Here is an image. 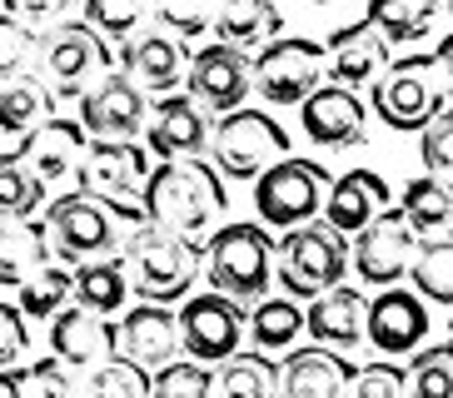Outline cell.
I'll list each match as a JSON object with an SVG mask.
<instances>
[{"mask_svg": "<svg viewBox=\"0 0 453 398\" xmlns=\"http://www.w3.org/2000/svg\"><path fill=\"white\" fill-rule=\"evenodd\" d=\"M45 225L55 239V259L65 264H85L100 254H120L125 239L140 225H150L145 199H105L90 189H65L45 204Z\"/></svg>", "mask_w": 453, "mask_h": 398, "instance_id": "obj_1", "label": "cell"}, {"mask_svg": "<svg viewBox=\"0 0 453 398\" xmlns=\"http://www.w3.org/2000/svg\"><path fill=\"white\" fill-rule=\"evenodd\" d=\"M145 210L160 229H174L185 239H200L225 214V174L219 165L195 159H160L145 185Z\"/></svg>", "mask_w": 453, "mask_h": 398, "instance_id": "obj_2", "label": "cell"}, {"mask_svg": "<svg viewBox=\"0 0 453 398\" xmlns=\"http://www.w3.org/2000/svg\"><path fill=\"white\" fill-rule=\"evenodd\" d=\"M120 254H125V264H130L134 294L140 299H155V304H180V299H189L195 279H200V264H204L200 239L160 229L155 219L134 229Z\"/></svg>", "mask_w": 453, "mask_h": 398, "instance_id": "obj_3", "label": "cell"}, {"mask_svg": "<svg viewBox=\"0 0 453 398\" xmlns=\"http://www.w3.org/2000/svg\"><path fill=\"white\" fill-rule=\"evenodd\" d=\"M274 264H280V244L269 239L265 225H250V219H229L210 234L204 244V279L210 289L234 294L244 304H259L274 284Z\"/></svg>", "mask_w": 453, "mask_h": 398, "instance_id": "obj_4", "label": "cell"}, {"mask_svg": "<svg viewBox=\"0 0 453 398\" xmlns=\"http://www.w3.org/2000/svg\"><path fill=\"white\" fill-rule=\"evenodd\" d=\"M349 279V234L334 229L329 219L284 229L280 239V284L294 299H314Z\"/></svg>", "mask_w": 453, "mask_h": 398, "instance_id": "obj_5", "label": "cell"}, {"mask_svg": "<svg viewBox=\"0 0 453 398\" xmlns=\"http://www.w3.org/2000/svg\"><path fill=\"white\" fill-rule=\"evenodd\" d=\"M329 170L319 159H289L284 155L280 165H269L259 180H254V210L269 229H294L319 219L324 204H329Z\"/></svg>", "mask_w": 453, "mask_h": 398, "instance_id": "obj_6", "label": "cell"}, {"mask_svg": "<svg viewBox=\"0 0 453 398\" xmlns=\"http://www.w3.org/2000/svg\"><path fill=\"white\" fill-rule=\"evenodd\" d=\"M443 65L439 55H409L394 60L384 75L373 80V110L388 130H428V119L443 115V90L439 85Z\"/></svg>", "mask_w": 453, "mask_h": 398, "instance_id": "obj_7", "label": "cell"}, {"mask_svg": "<svg viewBox=\"0 0 453 398\" xmlns=\"http://www.w3.org/2000/svg\"><path fill=\"white\" fill-rule=\"evenodd\" d=\"M289 155V134L269 110H229L219 125H214L210 140V159L219 165L225 180H259L269 165H280Z\"/></svg>", "mask_w": 453, "mask_h": 398, "instance_id": "obj_8", "label": "cell"}, {"mask_svg": "<svg viewBox=\"0 0 453 398\" xmlns=\"http://www.w3.org/2000/svg\"><path fill=\"white\" fill-rule=\"evenodd\" d=\"M105 30H95L90 20H60L50 35L41 40V70L50 80L55 100H85V95L110 75V45Z\"/></svg>", "mask_w": 453, "mask_h": 398, "instance_id": "obj_9", "label": "cell"}, {"mask_svg": "<svg viewBox=\"0 0 453 398\" xmlns=\"http://www.w3.org/2000/svg\"><path fill=\"white\" fill-rule=\"evenodd\" d=\"M324 80H329V45H319V40H269L254 55V90L265 105H304Z\"/></svg>", "mask_w": 453, "mask_h": 398, "instance_id": "obj_10", "label": "cell"}, {"mask_svg": "<svg viewBox=\"0 0 453 398\" xmlns=\"http://www.w3.org/2000/svg\"><path fill=\"white\" fill-rule=\"evenodd\" d=\"M424 234L413 229V219L403 210H384L379 219L354 234V274L373 289H388V284H399L403 274L413 269V254H418Z\"/></svg>", "mask_w": 453, "mask_h": 398, "instance_id": "obj_11", "label": "cell"}, {"mask_svg": "<svg viewBox=\"0 0 453 398\" xmlns=\"http://www.w3.org/2000/svg\"><path fill=\"white\" fill-rule=\"evenodd\" d=\"M180 329H185V354L204 358V364H225L229 354H240V339L250 333V314H244V299L210 289L185 299Z\"/></svg>", "mask_w": 453, "mask_h": 398, "instance_id": "obj_12", "label": "cell"}, {"mask_svg": "<svg viewBox=\"0 0 453 398\" xmlns=\"http://www.w3.org/2000/svg\"><path fill=\"white\" fill-rule=\"evenodd\" d=\"M185 85L204 110L229 115V110H240L244 95L254 90V60H250V50H240V45L214 40V45H200V50H195Z\"/></svg>", "mask_w": 453, "mask_h": 398, "instance_id": "obj_13", "label": "cell"}, {"mask_svg": "<svg viewBox=\"0 0 453 398\" xmlns=\"http://www.w3.org/2000/svg\"><path fill=\"white\" fill-rule=\"evenodd\" d=\"M150 155L155 149L134 145V140H90L75 185L90 189V195H105V199H145V185L155 174Z\"/></svg>", "mask_w": 453, "mask_h": 398, "instance_id": "obj_14", "label": "cell"}, {"mask_svg": "<svg viewBox=\"0 0 453 398\" xmlns=\"http://www.w3.org/2000/svg\"><path fill=\"white\" fill-rule=\"evenodd\" d=\"M81 119L95 140H134L150 119V90L130 70H110L100 85L81 100Z\"/></svg>", "mask_w": 453, "mask_h": 398, "instance_id": "obj_15", "label": "cell"}, {"mask_svg": "<svg viewBox=\"0 0 453 398\" xmlns=\"http://www.w3.org/2000/svg\"><path fill=\"white\" fill-rule=\"evenodd\" d=\"M299 119H304V140L319 149H359L369 140V115H364V100L349 85H319L299 105Z\"/></svg>", "mask_w": 453, "mask_h": 398, "instance_id": "obj_16", "label": "cell"}, {"mask_svg": "<svg viewBox=\"0 0 453 398\" xmlns=\"http://www.w3.org/2000/svg\"><path fill=\"white\" fill-rule=\"evenodd\" d=\"M210 140H214V130L195 95H160L150 105L145 145L155 149V159H195L210 149Z\"/></svg>", "mask_w": 453, "mask_h": 398, "instance_id": "obj_17", "label": "cell"}, {"mask_svg": "<svg viewBox=\"0 0 453 398\" xmlns=\"http://www.w3.org/2000/svg\"><path fill=\"white\" fill-rule=\"evenodd\" d=\"M428 339V299L418 289L388 284L379 299H369V344L384 358H403Z\"/></svg>", "mask_w": 453, "mask_h": 398, "instance_id": "obj_18", "label": "cell"}, {"mask_svg": "<svg viewBox=\"0 0 453 398\" xmlns=\"http://www.w3.org/2000/svg\"><path fill=\"white\" fill-rule=\"evenodd\" d=\"M50 348L65 358L70 369H81V364H105V358H115V348H120V324H110L100 309L75 299V304H65L50 318Z\"/></svg>", "mask_w": 453, "mask_h": 398, "instance_id": "obj_19", "label": "cell"}, {"mask_svg": "<svg viewBox=\"0 0 453 398\" xmlns=\"http://www.w3.org/2000/svg\"><path fill=\"white\" fill-rule=\"evenodd\" d=\"M180 348H185V329H180V314H170V304L140 299L120 318V354L134 358V364H145L150 373L165 369Z\"/></svg>", "mask_w": 453, "mask_h": 398, "instance_id": "obj_20", "label": "cell"}, {"mask_svg": "<svg viewBox=\"0 0 453 398\" xmlns=\"http://www.w3.org/2000/svg\"><path fill=\"white\" fill-rule=\"evenodd\" d=\"M354 373H359V369H349V358H339V348L314 339V344L289 348V358H284V384H280V394H289V398L349 394V388H354Z\"/></svg>", "mask_w": 453, "mask_h": 398, "instance_id": "obj_21", "label": "cell"}, {"mask_svg": "<svg viewBox=\"0 0 453 398\" xmlns=\"http://www.w3.org/2000/svg\"><path fill=\"white\" fill-rule=\"evenodd\" d=\"M90 140H95V134L85 130V119H55L50 115L41 130H35V140H30V149H26L20 165H30V170L55 189L60 180H75V174H81Z\"/></svg>", "mask_w": 453, "mask_h": 398, "instance_id": "obj_22", "label": "cell"}, {"mask_svg": "<svg viewBox=\"0 0 453 398\" xmlns=\"http://www.w3.org/2000/svg\"><path fill=\"white\" fill-rule=\"evenodd\" d=\"M309 339L334 348H359L369 339V299L349 284H334V289L314 294L309 299Z\"/></svg>", "mask_w": 453, "mask_h": 398, "instance_id": "obj_23", "label": "cell"}, {"mask_svg": "<svg viewBox=\"0 0 453 398\" xmlns=\"http://www.w3.org/2000/svg\"><path fill=\"white\" fill-rule=\"evenodd\" d=\"M324 45H329V80L334 85H349V90L369 85L388 55V35L373 26L369 15H364L359 26H339Z\"/></svg>", "mask_w": 453, "mask_h": 398, "instance_id": "obj_24", "label": "cell"}, {"mask_svg": "<svg viewBox=\"0 0 453 398\" xmlns=\"http://www.w3.org/2000/svg\"><path fill=\"white\" fill-rule=\"evenodd\" d=\"M180 35L170 30H140L125 40V70H130L150 95H174V85L185 80V50L174 45Z\"/></svg>", "mask_w": 453, "mask_h": 398, "instance_id": "obj_25", "label": "cell"}, {"mask_svg": "<svg viewBox=\"0 0 453 398\" xmlns=\"http://www.w3.org/2000/svg\"><path fill=\"white\" fill-rule=\"evenodd\" d=\"M388 210V185L384 174L373 170H349L334 180L329 189V204H324V219H329L334 229H344V234H359L369 219H379V214Z\"/></svg>", "mask_w": 453, "mask_h": 398, "instance_id": "obj_26", "label": "cell"}, {"mask_svg": "<svg viewBox=\"0 0 453 398\" xmlns=\"http://www.w3.org/2000/svg\"><path fill=\"white\" fill-rule=\"evenodd\" d=\"M55 239L45 214H30V219H5L0 229V284L5 289H20L41 264H50Z\"/></svg>", "mask_w": 453, "mask_h": 398, "instance_id": "obj_27", "label": "cell"}, {"mask_svg": "<svg viewBox=\"0 0 453 398\" xmlns=\"http://www.w3.org/2000/svg\"><path fill=\"white\" fill-rule=\"evenodd\" d=\"M284 15L274 0H219V20H214V40L240 45V50H265L269 40H280Z\"/></svg>", "mask_w": 453, "mask_h": 398, "instance_id": "obj_28", "label": "cell"}, {"mask_svg": "<svg viewBox=\"0 0 453 398\" xmlns=\"http://www.w3.org/2000/svg\"><path fill=\"white\" fill-rule=\"evenodd\" d=\"M130 264H125V254H100V259H85L75 264V299L100 314H115V309L130 299Z\"/></svg>", "mask_w": 453, "mask_h": 398, "instance_id": "obj_29", "label": "cell"}, {"mask_svg": "<svg viewBox=\"0 0 453 398\" xmlns=\"http://www.w3.org/2000/svg\"><path fill=\"white\" fill-rule=\"evenodd\" d=\"M399 210L413 219V229L418 234H443V229L453 225V180H443V174H418V180H409L399 195Z\"/></svg>", "mask_w": 453, "mask_h": 398, "instance_id": "obj_30", "label": "cell"}, {"mask_svg": "<svg viewBox=\"0 0 453 398\" xmlns=\"http://www.w3.org/2000/svg\"><path fill=\"white\" fill-rule=\"evenodd\" d=\"M413 289L424 294L428 304L439 309H453V229H443V234H424V244H418V254H413Z\"/></svg>", "mask_w": 453, "mask_h": 398, "instance_id": "obj_31", "label": "cell"}, {"mask_svg": "<svg viewBox=\"0 0 453 398\" xmlns=\"http://www.w3.org/2000/svg\"><path fill=\"white\" fill-rule=\"evenodd\" d=\"M269 348H244V354H229L219 364V394L229 398H269L274 388L284 384V369L274 358H265Z\"/></svg>", "mask_w": 453, "mask_h": 398, "instance_id": "obj_32", "label": "cell"}, {"mask_svg": "<svg viewBox=\"0 0 453 398\" xmlns=\"http://www.w3.org/2000/svg\"><path fill=\"white\" fill-rule=\"evenodd\" d=\"M45 70H20V75H5L0 85V119H15V125H30L41 130L55 110V90L45 85Z\"/></svg>", "mask_w": 453, "mask_h": 398, "instance_id": "obj_33", "label": "cell"}, {"mask_svg": "<svg viewBox=\"0 0 453 398\" xmlns=\"http://www.w3.org/2000/svg\"><path fill=\"white\" fill-rule=\"evenodd\" d=\"M309 329V314L299 304H294V294H280V299H259L254 304V314H250V339L259 348H294V339Z\"/></svg>", "mask_w": 453, "mask_h": 398, "instance_id": "obj_34", "label": "cell"}, {"mask_svg": "<svg viewBox=\"0 0 453 398\" xmlns=\"http://www.w3.org/2000/svg\"><path fill=\"white\" fill-rule=\"evenodd\" d=\"M70 294H75V274H70V264L60 259V264L35 269V274L15 289V299H20V309H26L30 318H55L60 309H65Z\"/></svg>", "mask_w": 453, "mask_h": 398, "instance_id": "obj_35", "label": "cell"}, {"mask_svg": "<svg viewBox=\"0 0 453 398\" xmlns=\"http://www.w3.org/2000/svg\"><path fill=\"white\" fill-rule=\"evenodd\" d=\"M434 15H439V5H428V0H369V20L388 35V45L424 40Z\"/></svg>", "mask_w": 453, "mask_h": 398, "instance_id": "obj_36", "label": "cell"}, {"mask_svg": "<svg viewBox=\"0 0 453 398\" xmlns=\"http://www.w3.org/2000/svg\"><path fill=\"white\" fill-rule=\"evenodd\" d=\"M45 199H55V195L30 165H20V159H15V165H0V214H5V219L45 214Z\"/></svg>", "mask_w": 453, "mask_h": 398, "instance_id": "obj_37", "label": "cell"}, {"mask_svg": "<svg viewBox=\"0 0 453 398\" xmlns=\"http://www.w3.org/2000/svg\"><path fill=\"white\" fill-rule=\"evenodd\" d=\"M85 20L95 30H105L110 40H130L145 30V20L155 15V0H81Z\"/></svg>", "mask_w": 453, "mask_h": 398, "instance_id": "obj_38", "label": "cell"}, {"mask_svg": "<svg viewBox=\"0 0 453 398\" xmlns=\"http://www.w3.org/2000/svg\"><path fill=\"white\" fill-rule=\"evenodd\" d=\"M70 364L60 354L55 358H41L30 373L20 369H5V384H0V394L5 398H65L70 394Z\"/></svg>", "mask_w": 453, "mask_h": 398, "instance_id": "obj_39", "label": "cell"}, {"mask_svg": "<svg viewBox=\"0 0 453 398\" xmlns=\"http://www.w3.org/2000/svg\"><path fill=\"white\" fill-rule=\"evenodd\" d=\"M219 388V373H210L204 358H170L165 369H155V394L160 398H204Z\"/></svg>", "mask_w": 453, "mask_h": 398, "instance_id": "obj_40", "label": "cell"}, {"mask_svg": "<svg viewBox=\"0 0 453 398\" xmlns=\"http://www.w3.org/2000/svg\"><path fill=\"white\" fill-rule=\"evenodd\" d=\"M90 394L100 398H140V394H155V373L134 358H105L100 369L90 373Z\"/></svg>", "mask_w": 453, "mask_h": 398, "instance_id": "obj_41", "label": "cell"}, {"mask_svg": "<svg viewBox=\"0 0 453 398\" xmlns=\"http://www.w3.org/2000/svg\"><path fill=\"white\" fill-rule=\"evenodd\" d=\"M413 394L424 398H453V344H418L409 358Z\"/></svg>", "mask_w": 453, "mask_h": 398, "instance_id": "obj_42", "label": "cell"}, {"mask_svg": "<svg viewBox=\"0 0 453 398\" xmlns=\"http://www.w3.org/2000/svg\"><path fill=\"white\" fill-rule=\"evenodd\" d=\"M155 20H160L170 35L195 40V35H204V30H214L219 0H155Z\"/></svg>", "mask_w": 453, "mask_h": 398, "instance_id": "obj_43", "label": "cell"}, {"mask_svg": "<svg viewBox=\"0 0 453 398\" xmlns=\"http://www.w3.org/2000/svg\"><path fill=\"white\" fill-rule=\"evenodd\" d=\"M20 70H41V35L26 20L5 15V26H0V75H20Z\"/></svg>", "mask_w": 453, "mask_h": 398, "instance_id": "obj_44", "label": "cell"}, {"mask_svg": "<svg viewBox=\"0 0 453 398\" xmlns=\"http://www.w3.org/2000/svg\"><path fill=\"white\" fill-rule=\"evenodd\" d=\"M413 388V373L399 369V364H388V358H379V364H364L359 373H354V394L364 398H399Z\"/></svg>", "mask_w": 453, "mask_h": 398, "instance_id": "obj_45", "label": "cell"}, {"mask_svg": "<svg viewBox=\"0 0 453 398\" xmlns=\"http://www.w3.org/2000/svg\"><path fill=\"white\" fill-rule=\"evenodd\" d=\"M418 159H424L434 174L453 180V110H443L439 119H428L424 140H418Z\"/></svg>", "mask_w": 453, "mask_h": 398, "instance_id": "obj_46", "label": "cell"}, {"mask_svg": "<svg viewBox=\"0 0 453 398\" xmlns=\"http://www.w3.org/2000/svg\"><path fill=\"white\" fill-rule=\"evenodd\" d=\"M26 318H30V314L20 309V299L0 309V364H5V369H20V364H26V354H30Z\"/></svg>", "mask_w": 453, "mask_h": 398, "instance_id": "obj_47", "label": "cell"}, {"mask_svg": "<svg viewBox=\"0 0 453 398\" xmlns=\"http://www.w3.org/2000/svg\"><path fill=\"white\" fill-rule=\"evenodd\" d=\"M70 5L75 0H5V15L26 20L30 30H45V26H60L70 15Z\"/></svg>", "mask_w": 453, "mask_h": 398, "instance_id": "obj_48", "label": "cell"}, {"mask_svg": "<svg viewBox=\"0 0 453 398\" xmlns=\"http://www.w3.org/2000/svg\"><path fill=\"white\" fill-rule=\"evenodd\" d=\"M434 55H439V65H443V80H449V95H453V30H449V35L439 40V50H434Z\"/></svg>", "mask_w": 453, "mask_h": 398, "instance_id": "obj_49", "label": "cell"}, {"mask_svg": "<svg viewBox=\"0 0 453 398\" xmlns=\"http://www.w3.org/2000/svg\"><path fill=\"white\" fill-rule=\"evenodd\" d=\"M319 5H334V0H319Z\"/></svg>", "mask_w": 453, "mask_h": 398, "instance_id": "obj_50", "label": "cell"}, {"mask_svg": "<svg viewBox=\"0 0 453 398\" xmlns=\"http://www.w3.org/2000/svg\"><path fill=\"white\" fill-rule=\"evenodd\" d=\"M428 5H439V0H428Z\"/></svg>", "mask_w": 453, "mask_h": 398, "instance_id": "obj_51", "label": "cell"}, {"mask_svg": "<svg viewBox=\"0 0 453 398\" xmlns=\"http://www.w3.org/2000/svg\"><path fill=\"white\" fill-rule=\"evenodd\" d=\"M449 11H453V0H449Z\"/></svg>", "mask_w": 453, "mask_h": 398, "instance_id": "obj_52", "label": "cell"}]
</instances>
